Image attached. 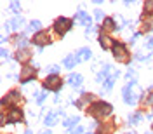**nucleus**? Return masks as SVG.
<instances>
[{
    "label": "nucleus",
    "mask_w": 153,
    "mask_h": 134,
    "mask_svg": "<svg viewBox=\"0 0 153 134\" xmlns=\"http://www.w3.org/2000/svg\"><path fill=\"white\" fill-rule=\"evenodd\" d=\"M113 56H115L117 61L125 63L127 61V49L123 47L122 44H115V45H113Z\"/></svg>",
    "instance_id": "obj_4"
},
{
    "label": "nucleus",
    "mask_w": 153,
    "mask_h": 134,
    "mask_svg": "<svg viewBox=\"0 0 153 134\" xmlns=\"http://www.w3.org/2000/svg\"><path fill=\"white\" fill-rule=\"evenodd\" d=\"M44 99H45V93H37V103L42 104L44 103Z\"/></svg>",
    "instance_id": "obj_28"
},
{
    "label": "nucleus",
    "mask_w": 153,
    "mask_h": 134,
    "mask_svg": "<svg viewBox=\"0 0 153 134\" xmlns=\"http://www.w3.org/2000/svg\"><path fill=\"white\" fill-rule=\"evenodd\" d=\"M96 21H99V23L103 21V12L101 10H96Z\"/></svg>",
    "instance_id": "obj_29"
},
{
    "label": "nucleus",
    "mask_w": 153,
    "mask_h": 134,
    "mask_svg": "<svg viewBox=\"0 0 153 134\" xmlns=\"http://www.w3.org/2000/svg\"><path fill=\"white\" fill-rule=\"evenodd\" d=\"M54 26H56V31L63 35V33H66V31L72 28V21L66 19V18H59V19L54 23Z\"/></svg>",
    "instance_id": "obj_5"
},
{
    "label": "nucleus",
    "mask_w": 153,
    "mask_h": 134,
    "mask_svg": "<svg viewBox=\"0 0 153 134\" xmlns=\"http://www.w3.org/2000/svg\"><path fill=\"white\" fill-rule=\"evenodd\" d=\"M132 87H136V80H134V78L127 84L125 87H123V91H122L123 101H125L127 104H134V103H136V94L132 93Z\"/></svg>",
    "instance_id": "obj_2"
},
{
    "label": "nucleus",
    "mask_w": 153,
    "mask_h": 134,
    "mask_svg": "<svg viewBox=\"0 0 153 134\" xmlns=\"http://www.w3.org/2000/svg\"><path fill=\"white\" fill-rule=\"evenodd\" d=\"M24 134H33V131H30V129H28V131H26Z\"/></svg>",
    "instance_id": "obj_36"
},
{
    "label": "nucleus",
    "mask_w": 153,
    "mask_h": 134,
    "mask_svg": "<svg viewBox=\"0 0 153 134\" xmlns=\"http://www.w3.org/2000/svg\"><path fill=\"white\" fill-rule=\"evenodd\" d=\"M44 87L45 89H51V91H59L61 89V78L58 77V75H51V77H47L45 78V82H44Z\"/></svg>",
    "instance_id": "obj_3"
},
{
    "label": "nucleus",
    "mask_w": 153,
    "mask_h": 134,
    "mask_svg": "<svg viewBox=\"0 0 153 134\" xmlns=\"http://www.w3.org/2000/svg\"><path fill=\"white\" fill-rule=\"evenodd\" d=\"M73 134H84V129H82V127H77V129L73 131Z\"/></svg>",
    "instance_id": "obj_32"
},
{
    "label": "nucleus",
    "mask_w": 153,
    "mask_h": 134,
    "mask_svg": "<svg viewBox=\"0 0 153 134\" xmlns=\"http://www.w3.org/2000/svg\"><path fill=\"white\" fill-rule=\"evenodd\" d=\"M78 120H80V118H78V117H70V118H66V120H64V127H73V125L75 124H78Z\"/></svg>",
    "instance_id": "obj_19"
},
{
    "label": "nucleus",
    "mask_w": 153,
    "mask_h": 134,
    "mask_svg": "<svg viewBox=\"0 0 153 134\" xmlns=\"http://www.w3.org/2000/svg\"><path fill=\"white\" fill-rule=\"evenodd\" d=\"M42 134H52V133H51V131H44Z\"/></svg>",
    "instance_id": "obj_35"
},
{
    "label": "nucleus",
    "mask_w": 153,
    "mask_h": 134,
    "mask_svg": "<svg viewBox=\"0 0 153 134\" xmlns=\"http://www.w3.org/2000/svg\"><path fill=\"white\" fill-rule=\"evenodd\" d=\"M33 75H35V70L26 66V68H23V72H21L19 77H21V80H23L24 84H28V82H30V78L33 77Z\"/></svg>",
    "instance_id": "obj_10"
},
{
    "label": "nucleus",
    "mask_w": 153,
    "mask_h": 134,
    "mask_svg": "<svg viewBox=\"0 0 153 134\" xmlns=\"http://www.w3.org/2000/svg\"><path fill=\"white\" fill-rule=\"evenodd\" d=\"M58 118H59V113H58V112H49L47 117L44 118V124L45 125H56L58 124Z\"/></svg>",
    "instance_id": "obj_9"
},
{
    "label": "nucleus",
    "mask_w": 153,
    "mask_h": 134,
    "mask_svg": "<svg viewBox=\"0 0 153 134\" xmlns=\"http://www.w3.org/2000/svg\"><path fill=\"white\" fill-rule=\"evenodd\" d=\"M144 12H148V14H152V12H153V0L144 2Z\"/></svg>",
    "instance_id": "obj_22"
},
{
    "label": "nucleus",
    "mask_w": 153,
    "mask_h": 134,
    "mask_svg": "<svg viewBox=\"0 0 153 134\" xmlns=\"http://www.w3.org/2000/svg\"><path fill=\"white\" fill-rule=\"evenodd\" d=\"M144 103H146V104H153V94H150V96L144 99Z\"/></svg>",
    "instance_id": "obj_30"
},
{
    "label": "nucleus",
    "mask_w": 153,
    "mask_h": 134,
    "mask_svg": "<svg viewBox=\"0 0 153 134\" xmlns=\"http://www.w3.org/2000/svg\"><path fill=\"white\" fill-rule=\"evenodd\" d=\"M131 77H134V70H129L127 72V78H131Z\"/></svg>",
    "instance_id": "obj_34"
},
{
    "label": "nucleus",
    "mask_w": 153,
    "mask_h": 134,
    "mask_svg": "<svg viewBox=\"0 0 153 134\" xmlns=\"http://www.w3.org/2000/svg\"><path fill=\"white\" fill-rule=\"evenodd\" d=\"M113 28H117L115 26V21L112 19V18H108V19H104V30H113Z\"/></svg>",
    "instance_id": "obj_20"
},
{
    "label": "nucleus",
    "mask_w": 153,
    "mask_h": 134,
    "mask_svg": "<svg viewBox=\"0 0 153 134\" xmlns=\"http://www.w3.org/2000/svg\"><path fill=\"white\" fill-rule=\"evenodd\" d=\"M40 26H42L40 21H31V23H30V28H28V30H30V31H33V30L38 31V30H40Z\"/></svg>",
    "instance_id": "obj_21"
},
{
    "label": "nucleus",
    "mask_w": 153,
    "mask_h": 134,
    "mask_svg": "<svg viewBox=\"0 0 153 134\" xmlns=\"http://www.w3.org/2000/svg\"><path fill=\"white\" fill-rule=\"evenodd\" d=\"M47 72H49V73H52V75H56V73L59 72V66H58V64H51V66L47 68Z\"/></svg>",
    "instance_id": "obj_25"
},
{
    "label": "nucleus",
    "mask_w": 153,
    "mask_h": 134,
    "mask_svg": "<svg viewBox=\"0 0 153 134\" xmlns=\"http://www.w3.org/2000/svg\"><path fill=\"white\" fill-rule=\"evenodd\" d=\"M118 75H120V73H118V70H117V72H113V73H112V77H110V78H106V82L103 84V89H104V91H110V89L113 87V82H115V78H117Z\"/></svg>",
    "instance_id": "obj_13"
},
{
    "label": "nucleus",
    "mask_w": 153,
    "mask_h": 134,
    "mask_svg": "<svg viewBox=\"0 0 153 134\" xmlns=\"http://www.w3.org/2000/svg\"><path fill=\"white\" fill-rule=\"evenodd\" d=\"M89 113L94 115V117H106V115L112 113V106L108 103L99 101V103H94L91 108H89Z\"/></svg>",
    "instance_id": "obj_1"
},
{
    "label": "nucleus",
    "mask_w": 153,
    "mask_h": 134,
    "mask_svg": "<svg viewBox=\"0 0 153 134\" xmlns=\"http://www.w3.org/2000/svg\"><path fill=\"white\" fill-rule=\"evenodd\" d=\"M139 120H141V113H134V115L129 117V122H131V124H136V122H139Z\"/></svg>",
    "instance_id": "obj_23"
},
{
    "label": "nucleus",
    "mask_w": 153,
    "mask_h": 134,
    "mask_svg": "<svg viewBox=\"0 0 153 134\" xmlns=\"http://www.w3.org/2000/svg\"><path fill=\"white\" fill-rule=\"evenodd\" d=\"M28 45V40L26 38H18V49H24Z\"/></svg>",
    "instance_id": "obj_24"
},
{
    "label": "nucleus",
    "mask_w": 153,
    "mask_h": 134,
    "mask_svg": "<svg viewBox=\"0 0 153 134\" xmlns=\"http://www.w3.org/2000/svg\"><path fill=\"white\" fill-rule=\"evenodd\" d=\"M152 89H153V85H152Z\"/></svg>",
    "instance_id": "obj_37"
},
{
    "label": "nucleus",
    "mask_w": 153,
    "mask_h": 134,
    "mask_svg": "<svg viewBox=\"0 0 153 134\" xmlns=\"http://www.w3.org/2000/svg\"><path fill=\"white\" fill-rule=\"evenodd\" d=\"M112 131H113L112 125H106V127H101V129H99V134H110Z\"/></svg>",
    "instance_id": "obj_26"
},
{
    "label": "nucleus",
    "mask_w": 153,
    "mask_h": 134,
    "mask_svg": "<svg viewBox=\"0 0 153 134\" xmlns=\"http://www.w3.org/2000/svg\"><path fill=\"white\" fill-rule=\"evenodd\" d=\"M77 54H78V56H77V58H78V61H87V59H91V56H92V52H91L89 47H82Z\"/></svg>",
    "instance_id": "obj_11"
},
{
    "label": "nucleus",
    "mask_w": 153,
    "mask_h": 134,
    "mask_svg": "<svg viewBox=\"0 0 153 134\" xmlns=\"http://www.w3.org/2000/svg\"><path fill=\"white\" fill-rule=\"evenodd\" d=\"M2 58H9V51L7 49H2Z\"/></svg>",
    "instance_id": "obj_33"
},
{
    "label": "nucleus",
    "mask_w": 153,
    "mask_h": 134,
    "mask_svg": "<svg viewBox=\"0 0 153 134\" xmlns=\"http://www.w3.org/2000/svg\"><path fill=\"white\" fill-rule=\"evenodd\" d=\"M87 134H91V133H87Z\"/></svg>",
    "instance_id": "obj_38"
},
{
    "label": "nucleus",
    "mask_w": 153,
    "mask_h": 134,
    "mask_svg": "<svg viewBox=\"0 0 153 134\" xmlns=\"http://www.w3.org/2000/svg\"><path fill=\"white\" fill-rule=\"evenodd\" d=\"M146 49H153V38H150V40H148V44H146Z\"/></svg>",
    "instance_id": "obj_31"
},
{
    "label": "nucleus",
    "mask_w": 153,
    "mask_h": 134,
    "mask_svg": "<svg viewBox=\"0 0 153 134\" xmlns=\"http://www.w3.org/2000/svg\"><path fill=\"white\" fill-rule=\"evenodd\" d=\"M16 59H18V61H28V59H30V52L28 51H19L18 54H16Z\"/></svg>",
    "instance_id": "obj_18"
},
{
    "label": "nucleus",
    "mask_w": 153,
    "mask_h": 134,
    "mask_svg": "<svg viewBox=\"0 0 153 134\" xmlns=\"http://www.w3.org/2000/svg\"><path fill=\"white\" fill-rule=\"evenodd\" d=\"M99 44H101L103 49H110V47L115 45V44L112 42V38H110V37H106V35H101V37H99Z\"/></svg>",
    "instance_id": "obj_16"
},
{
    "label": "nucleus",
    "mask_w": 153,
    "mask_h": 134,
    "mask_svg": "<svg viewBox=\"0 0 153 134\" xmlns=\"http://www.w3.org/2000/svg\"><path fill=\"white\" fill-rule=\"evenodd\" d=\"M112 72V66L110 64H104V68H103L101 72L98 73V77H96V82H106V78H110L108 75Z\"/></svg>",
    "instance_id": "obj_8"
},
{
    "label": "nucleus",
    "mask_w": 153,
    "mask_h": 134,
    "mask_svg": "<svg viewBox=\"0 0 153 134\" xmlns=\"http://www.w3.org/2000/svg\"><path fill=\"white\" fill-rule=\"evenodd\" d=\"M45 42H49V35H47V31H38L37 35H33V44H37V45H44Z\"/></svg>",
    "instance_id": "obj_6"
},
{
    "label": "nucleus",
    "mask_w": 153,
    "mask_h": 134,
    "mask_svg": "<svg viewBox=\"0 0 153 134\" xmlns=\"http://www.w3.org/2000/svg\"><path fill=\"white\" fill-rule=\"evenodd\" d=\"M131 134H132V133H131Z\"/></svg>",
    "instance_id": "obj_39"
},
{
    "label": "nucleus",
    "mask_w": 153,
    "mask_h": 134,
    "mask_svg": "<svg viewBox=\"0 0 153 134\" xmlns=\"http://www.w3.org/2000/svg\"><path fill=\"white\" fill-rule=\"evenodd\" d=\"M10 9L14 10V12H19V9H21V4H19V2H12V4H10Z\"/></svg>",
    "instance_id": "obj_27"
},
{
    "label": "nucleus",
    "mask_w": 153,
    "mask_h": 134,
    "mask_svg": "<svg viewBox=\"0 0 153 134\" xmlns=\"http://www.w3.org/2000/svg\"><path fill=\"white\" fill-rule=\"evenodd\" d=\"M75 21H78V23H82L84 26H87V28H91V23H92V19H91V16H87L84 10H80L78 14H77V18H75Z\"/></svg>",
    "instance_id": "obj_7"
},
{
    "label": "nucleus",
    "mask_w": 153,
    "mask_h": 134,
    "mask_svg": "<svg viewBox=\"0 0 153 134\" xmlns=\"http://www.w3.org/2000/svg\"><path fill=\"white\" fill-rule=\"evenodd\" d=\"M21 118H23V113H21V110H12L9 113V117H7V122H19Z\"/></svg>",
    "instance_id": "obj_14"
},
{
    "label": "nucleus",
    "mask_w": 153,
    "mask_h": 134,
    "mask_svg": "<svg viewBox=\"0 0 153 134\" xmlns=\"http://www.w3.org/2000/svg\"><path fill=\"white\" fill-rule=\"evenodd\" d=\"M82 80H84V78H82L80 73H72V75L68 77V84L73 85V87H78V85L82 84Z\"/></svg>",
    "instance_id": "obj_12"
},
{
    "label": "nucleus",
    "mask_w": 153,
    "mask_h": 134,
    "mask_svg": "<svg viewBox=\"0 0 153 134\" xmlns=\"http://www.w3.org/2000/svg\"><path fill=\"white\" fill-rule=\"evenodd\" d=\"M77 63H78V58H77L75 54H70V56L64 58V66H66V68H73Z\"/></svg>",
    "instance_id": "obj_15"
},
{
    "label": "nucleus",
    "mask_w": 153,
    "mask_h": 134,
    "mask_svg": "<svg viewBox=\"0 0 153 134\" xmlns=\"http://www.w3.org/2000/svg\"><path fill=\"white\" fill-rule=\"evenodd\" d=\"M10 23V30H18V28H21L23 24H24V19L21 18V16H16L12 21H9Z\"/></svg>",
    "instance_id": "obj_17"
}]
</instances>
